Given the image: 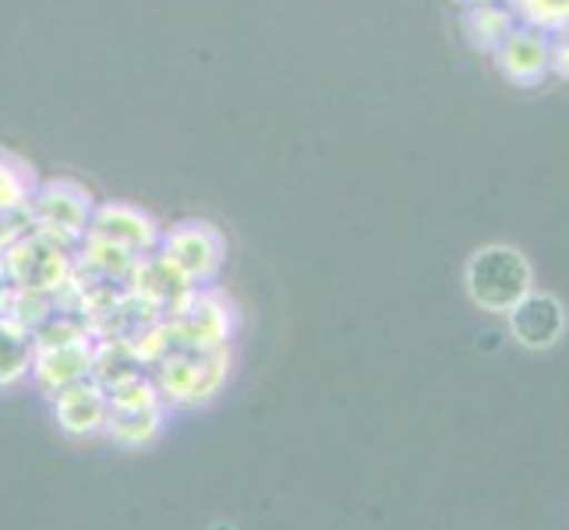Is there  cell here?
<instances>
[{
  "mask_svg": "<svg viewBox=\"0 0 569 530\" xmlns=\"http://www.w3.org/2000/svg\"><path fill=\"white\" fill-rule=\"evenodd\" d=\"M11 293H14V283H11V277H8L4 254H0V316H4V311H8V304H11Z\"/></svg>",
  "mask_w": 569,
  "mask_h": 530,
  "instance_id": "17",
  "label": "cell"
},
{
  "mask_svg": "<svg viewBox=\"0 0 569 530\" xmlns=\"http://www.w3.org/2000/svg\"><path fill=\"white\" fill-rule=\"evenodd\" d=\"M457 4H463V8H475V4H485V0H457Z\"/></svg>",
  "mask_w": 569,
  "mask_h": 530,
  "instance_id": "18",
  "label": "cell"
},
{
  "mask_svg": "<svg viewBox=\"0 0 569 530\" xmlns=\"http://www.w3.org/2000/svg\"><path fill=\"white\" fill-rule=\"evenodd\" d=\"M509 337H513L523 350H552L569 329L566 304L556 293L531 290L523 301H517L506 311Z\"/></svg>",
  "mask_w": 569,
  "mask_h": 530,
  "instance_id": "9",
  "label": "cell"
},
{
  "mask_svg": "<svg viewBox=\"0 0 569 530\" xmlns=\"http://www.w3.org/2000/svg\"><path fill=\"white\" fill-rule=\"evenodd\" d=\"M36 191V177L26 160L0 149V209H26Z\"/></svg>",
  "mask_w": 569,
  "mask_h": 530,
  "instance_id": "14",
  "label": "cell"
},
{
  "mask_svg": "<svg viewBox=\"0 0 569 530\" xmlns=\"http://www.w3.org/2000/svg\"><path fill=\"white\" fill-rule=\"evenodd\" d=\"M92 209H96L92 194L74 181H47L29 199L32 227L53 233V238H61L68 244H78L89 233Z\"/></svg>",
  "mask_w": 569,
  "mask_h": 530,
  "instance_id": "7",
  "label": "cell"
},
{
  "mask_svg": "<svg viewBox=\"0 0 569 530\" xmlns=\"http://www.w3.org/2000/svg\"><path fill=\"white\" fill-rule=\"evenodd\" d=\"M520 26L541 29L548 36L569 32V0H506Z\"/></svg>",
  "mask_w": 569,
  "mask_h": 530,
  "instance_id": "15",
  "label": "cell"
},
{
  "mask_svg": "<svg viewBox=\"0 0 569 530\" xmlns=\"http://www.w3.org/2000/svg\"><path fill=\"white\" fill-rule=\"evenodd\" d=\"M467 298L488 316H506L517 301L535 290L531 262L513 244H485L463 266Z\"/></svg>",
  "mask_w": 569,
  "mask_h": 530,
  "instance_id": "1",
  "label": "cell"
},
{
  "mask_svg": "<svg viewBox=\"0 0 569 530\" xmlns=\"http://www.w3.org/2000/svg\"><path fill=\"white\" fill-rule=\"evenodd\" d=\"M173 337V350H220L230 347L233 337V308L223 293L194 287L188 298L163 316Z\"/></svg>",
  "mask_w": 569,
  "mask_h": 530,
  "instance_id": "5",
  "label": "cell"
},
{
  "mask_svg": "<svg viewBox=\"0 0 569 530\" xmlns=\"http://www.w3.org/2000/svg\"><path fill=\"white\" fill-rule=\"evenodd\" d=\"M0 254H4V266H8V277H11L14 290L61 293L74 277L71 244L53 238V233L36 230V227Z\"/></svg>",
  "mask_w": 569,
  "mask_h": 530,
  "instance_id": "3",
  "label": "cell"
},
{
  "mask_svg": "<svg viewBox=\"0 0 569 530\" xmlns=\"http://www.w3.org/2000/svg\"><path fill=\"white\" fill-rule=\"evenodd\" d=\"M156 254L178 269L191 287H209L220 277V266L227 259V241L212 223L188 220L163 230Z\"/></svg>",
  "mask_w": 569,
  "mask_h": 530,
  "instance_id": "6",
  "label": "cell"
},
{
  "mask_svg": "<svg viewBox=\"0 0 569 530\" xmlns=\"http://www.w3.org/2000/svg\"><path fill=\"white\" fill-rule=\"evenodd\" d=\"M492 61L506 82L535 89L552 74V36L531 26H517L506 43L492 53Z\"/></svg>",
  "mask_w": 569,
  "mask_h": 530,
  "instance_id": "10",
  "label": "cell"
},
{
  "mask_svg": "<svg viewBox=\"0 0 569 530\" xmlns=\"http://www.w3.org/2000/svg\"><path fill=\"white\" fill-rule=\"evenodd\" d=\"M552 74L569 82V32L552 36Z\"/></svg>",
  "mask_w": 569,
  "mask_h": 530,
  "instance_id": "16",
  "label": "cell"
},
{
  "mask_svg": "<svg viewBox=\"0 0 569 530\" xmlns=\"http://www.w3.org/2000/svg\"><path fill=\"white\" fill-rule=\"evenodd\" d=\"M86 238L103 241L110 248H121V251L134 254V259H142V254H152L156 248H160L163 230L139 206L107 202V206H96L92 209V220H89V233H86Z\"/></svg>",
  "mask_w": 569,
  "mask_h": 530,
  "instance_id": "8",
  "label": "cell"
},
{
  "mask_svg": "<svg viewBox=\"0 0 569 530\" xmlns=\"http://www.w3.org/2000/svg\"><path fill=\"white\" fill-rule=\"evenodd\" d=\"M212 530H233V527H227V523H216Z\"/></svg>",
  "mask_w": 569,
  "mask_h": 530,
  "instance_id": "19",
  "label": "cell"
},
{
  "mask_svg": "<svg viewBox=\"0 0 569 530\" xmlns=\"http://www.w3.org/2000/svg\"><path fill=\"white\" fill-rule=\"evenodd\" d=\"M36 337L11 316H0V389H11L32 376Z\"/></svg>",
  "mask_w": 569,
  "mask_h": 530,
  "instance_id": "13",
  "label": "cell"
},
{
  "mask_svg": "<svg viewBox=\"0 0 569 530\" xmlns=\"http://www.w3.org/2000/svg\"><path fill=\"white\" fill-rule=\"evenodd\" d=\"M107 400H110V414H107L103 436L110 442L124 449H142L160 439L163 421H167V403L160 392H156L149 376L107 392Z\"/></svg>",
  "mask_w": 569,
  "mask_h": 530,
  "instance_id": "4",
  "label": "cell"
},
{
  "mask_svg": "<svg viewBox=\"0 0 569 530\" xmlns=\"http://www.w3.org/2000/svg\"><path fill=\"white\" fill-rule=\"evenodd\" d=\"M517 26V14L509 11L506 0H485V4L463 8V36L481 53H496Z\"/></svg>",
  "mask_w": 569,
  "mask_h": 530,
  "instance_id": "12",
  "label": "cell"
},
{
  "mask_svg": "<svg viewBox=\"0 0 569 530\" xmlns=\"http://www.w3.org/2000/svg\"><path fill=\"white\" fill-rule=\"evenodd\" d=\"M149 379L167 407H202L230 379V350H173Z\"/></svg>",
  "mask_w": 569,
  "mask_h": 530,
  "instance_id": "2",
  "label": "cell"
},
{
  "mask_svg": "<svg viewBox=\"0 0 569 530\" xmlns=\"http://www.w3.org/2000/svg\"><path fill=\"white\" fill-rule=\"evenodd\" d=\"M53 418L57 428L64 431L71 439H92L103 436L107 428V414H110V400L100 382L82 379L61 392H53Z\"/></svg>",
  "mask_w": 569,
  "mask_h": 530,
  "instance_id": "11",
  "label": "cell"
}]
</instances>
